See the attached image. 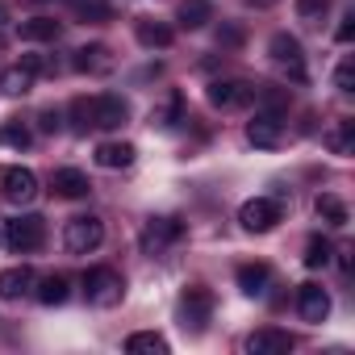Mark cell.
Here are the masks:
<instances>
[{"label": "cell", "instance_id": "obj_17", "mask_svg": "<svg viewBox=\"0 0 355 355\" xmlns=\"http://www.w3.org/2000/svg\"><path fill=\"white\" fill-rule=\"evenodd\" d=\"M134 38H138V46H146V51H167V46L175 42L171 26L150 21V17H138V21H134Z\"/></svg>", "mask_w": 355, "mask_h": 355}, {"label": "cell", "instance_id": "obj_4", "mask_svg": "<svg viewBox=\"0 0 355 355\" xmlns=\"http://www.w3.org/2000/svg\"><path fill=\"white\" fill-rule=\"evenodd\" d=\"M268 55H272V63H276L293 84H305V80H309L305 51H301V42H297L288 30H280V34H272V38H268Z\"/></svg>", "mask_w": 355, "mask_h": 355}, {"label": "cell", "instance_id": "obj_12", "mask_svg": "<svg viewBox=\"0 0 355 355\" xmlns=\"http://www.w3.org/2000/svg\"><path fill=\"white\" fill-rule=\"evenodd\" d=\"M297 313H301V322L322 326L330 318V293L322 284H301L297 288Z\"/></svg>", "mask_w": 355, "mask_h": 355}, {"label": "cell", "instance_id": "obj_6", "mask_svg": "<svg viewBox=\"0 0 355 355\" xmlns=\"http://www.w3.org/2000/svg\"><path fill=\"white\" fill-rule=\"evenodd\" d=\"M101 243H105V222L96 214H80L63 226V247L71 255H92Z\"/></svg>", "mask_w": 355, "mask_h": 355}, {"label": "cell", "instance_id": "obj_21", "mask_svg": "<svg viewBox=\"0 0 355 355\" xmlns=\"http://www.w3.org/2000/svg\"><path fill=\"white\" fill-rule=\"evenodd\" d=\"M34 67L30 63H13L5 76H0V92H5V96H26L30 88H34Z\"/></svg>", "mask_w": 355, "mask_h": 355}, {"label": "cell", "instance_id": "obj_14", "mask_svg": "<svg viewBox=\"0 0 355 355\" xmlns=\"http://www.w3.org/2000/svg\"><path fill=\"white\" fill-rule=\"evenodd\" d=\"M51 189H55V197H63V201H84V197L92 193V180H88L80 167H59V171L51 175Z\"/></svg>", "mask_w": 355, "mask_h": 355}, {"label": "cell", "instance_id": "obj_19", "mask_svg": "<svg viewBox=\"0 0 355 355\" xmlns=\"http://www.w3.org/2000/svg\"><path fill=\"white\" fill-rule=\"evenodd\" d=\"M234 280H239V288H243L247 297H263L268 284H272V268H268V263H243V268L234 272Z\"/></svg>", "mask_w": 355, "mask_h": 355}, {"label": "cell", "instance_id": "obj_7", "mask_svg": "<svg viewBox=\"0 0 355 355\" xmlns=\"http://www.w3.org/2000/svg\"><path fill=\"white\" fill-rule=\"evenodd\" d=\"M180 239H184V222L180 218H150L142 226V234H138V247H142V255H163Z\"/></svg>", "mask_w": 355, "mask_h": 355}, {"label": "cell", "instance_id": "obj_2", "mask_svg": "<svg viewBox=\"0 0 355 355\" xmlns=\"http://www.w3.org/2000/svg\"><path fill=\"white\" fill-rule=\"evenodd\" d=\"M0 243H5L9 251H17V255L42 251V243H46V218H38V214H17V218H9Z\"/></svg>", "mask_w": 355, "mask_h": 355}, {"label": "cell", "instance_id": "obj_15", "mask_svg": "<svg viewBox=\"0 0 355 355\" xmlns=\"http://www.w3.org/2000/svg\"><path fill=\"white\" fill-rule=\"evenodd\" d=\"M71 63H76V71H88V76H109L117 59H113V51H109V46L92 42V46H80Z\"/></svg>", "mask_w": 355, "mask_h": 355}, {"label": "cell", "instance_id": "obj_36", "mask_svg": "<svg viewBox=\"0 0 355 355\" xmlns=\"http://www.w3.org/2000/svg\"><path fill=\"white\" fill-rule=\"evenodd\" d=\"M255 5H276V0H255Z\"/></svg>", "mask_w": 355, "mask_h": 355}, {"label": "cell", "instance_id": "obj_25", "mask_svg": "<svg viewBox=\"0 0 355 355\" xmlns=\"http://www.w3.org/2000/svg\"><path fill=\"white\" fill-rule=\"evenodd\" d=\"M67 293H71V280H67L63 272H51V276L34 288V297H38L42 305H63V301H67Z\"/></svg>", "mask_w": 355, "mask_h": 355}, {"label": "cell", "instance_id": "obj_11", "mask_svg": "<svg viewBox=\"0 0 355 355\" xmlns=\"http://www.w3.org/2000/svg\"><path fill=\"white\" fill-rule=\"evenodd\" d=\"M247 142L259 146V150H276V146L284 142V113L259 109V113L247 121Z\"/></svg>", "mask_w": 355, "mask_h": 355}, {"label": "cell", "instance_id": "obj_27", "mask_svg": "<svg viewBox=\"0 0 355 355\" xmlns=\"http://www.w3.org/2000/svg\"><path fill=\"white\" fill-rule=\"evenodd\" d=\"M180 113H184V96H180V92H171L159 109H150V125H155V130H167V125L180 121Z\"/></svg>", "mask_w": 355, "mask_h": 355}, {"label": "cell", "instance_id": "obj_30", "mask_svg": "<svg viewBox=\"0 0 355 355\" xmlns=\"http://www.w3.org/2000/svg\"><path fill=\"white\" fill-rule=\"evenodd\" d=\"M30 142H34L30 125H21V121H5V125H0V146H13V150H26Z\"/></svg>", "mask_w": 355, "mask_h": 355}, {"label": "cell", "instance_id": "obj_34", "mask_svg": "<svg viewBox=\"0 0 355 355\" xmlns=\"http://www.w3.org/2000/svg\"><path fill=\"white\" fill-rule=\"evenodd\" d=\"M334 38H338V42H351V38H355V13H347V17H343V26L334 30Z\"/></svg>", "mask_w": 355, "mask_h": 355}, {"label": "cell", "instance_id": "obj_9", "mask_svg": "<svg viewBox=\"0 0 355 355\" xmlns=\"http://www.w3.org/2000/svg\"><path fill=\"white\" fill-rule=\"evenodd\" d=\"M205 96H209L214 109L234 113V109H247L255 101V84H247V80H209Z\"/></svg>", "mask_w": 355, "mask_h": 355}, {"label": "cell", "instance_id": "obj_3", "mask_svg": "<svg viewBox=\"0 0 355 355\" xmlns=\"http://www.w3.org/2000/svg\"><path fill=\"white\" fill-rule=\"evenodd\" d=\"M84 297H88V305H96V309L121 305V297H125L121 272H117V268H88V272H84Z\"/></svg>", "mask_w": 355, "mask_h": 355}, {"label": "cell", "instance_id": "obj_18", "mask_svg": "<svg viewBox=\"0 0 355 355\" xmlns=\"http://www.w3.org/2000/svg\"><path fill=\"white\" fill-rule=\"evenodd\" d=\"M134 155H138L134 142H101L92 159H96V167H105V171H121V167L134 163Z\"/></svg>", "mask_w": 355, "mask_h": 355}, {"label": "cell", "instance_id": "obj_33", "mask_svg": "<svg viewBox=\"0 0 355 355\" xmlns=\"http://www.w3.org/2000/svg\"><path fill=\"white\" fill-rule=\"evenodd\" d=\"M71 9H76V17H92V21H105L109 17L105 0H71Z\"/></svg>", "mask_w": 355, "mask_h": 355}, {"label": "cell", "instance_id": "obj_13", "mask_svg": "<svg viewBox=\"0 0 355 355\" xmlns=\"http://www.w3.org/2000/svg\"><path fill=\"white\" fill-rule=\"evenodd\" d=\"M247 351L251 355H288L293 351V334L280 326H263L255 334H247Z\"/></svg>", "mask_w": 355, "mask_h": 355}, {"label": "cell", "instance_id": "obj_20", "mask_svg": "<svg viewBox=\"0 0 355 355\" xmlns=\"http://www.w3.org/2000/svg\"><path fill=\"white\" fill-rule=\"evenodd\" d=\"M313 209H318V218H322L330 230H343V226L351 222V209H347V201H338L334 193H322V197L313 201Z\"/></svg>", "mask_w": 355, "mask_h": 355}, {"label": "cell", "instance_id": "obj_32", "mask_svg": "<svg viewBox=\"0 0 355 355\" xmlns=\"http://www.w3.org/2000/svg\"><path fill=\"white\" fill-rule=\"evenodd\" d=\"M334 88H338L343 96L355 92V59H343V63L334 67Z\"/></svg>", "mask_w": 355, "mask_h": 355}, {"label": "cell", "instance_id": "obj_5", "mask_svg": "<svg viewBox=\"0 0 355 355\" xmlns=\"http://www.w3.org/2000/svg\"><path fill=\"white\" fill-rule=\"evenodd\" d=\"M214 288H205V284H189L184 293H180V326L184 330H193V334H201L205 326H209V318H214Z\"/></svg>", "mask_w": 355, "mask_h": 355}, {"label": "cell", "instance_id": "obj_8", "mask_svg": "<svg viewBox=\"0 0 355 355\" xmlns=\"http://www.w3.org/2000/svg\"><path fill=\"white\" fill-rule=\"evenodd\" d=\"M0 197H5L9 205H30L38 197V175L21 163L13 167H0Z\"/></svg>", "mask_w": 355, "mask_h": 355}, {"label": "cell", "instance_id": "obj_31", "mask_svg": "<svg viewBox=\"0 0 355 355\" xmlns=\"http://www.w3.org/2000/svg\"><path fill=\"white\" fill-rule=\"evenodd\" d=\"M255 101H259L263 109H272V113H284V109H288V92H284V88H276V84L255 88Z\"/></svg>", "mask_w": 355, "mask_h": 355}, {"label": "cell", "instance_id": "obj_22", "mask_svg": "<svg viewBox=\"0 0 355 355\" xmlns=\"http://www.w3.org/2000/svg\"><path fill=\"white\" fill-rule=\"evenodd\" d=\"M175 21H180L184 30H201L214 21V5L209 0H180V9H175Z\"/></svg>", "mask_w": 355, "mask_h": 355}, {"label": "cell", "instance_id": "obj_29", "mask_svg": "<svg viewBox=\"0 0 355 355\" xmlns=\"http://www.w3.org/2000/svg\"><path fill=\"white\" fill-rule=\"evenodd\" d=\"M330 13V0H297V21H305L309 30H318Z\"/></svg>", "mask_w": 355, "mask_h": 355}, {"label": "cell", "instance_id": "obj_26", "mask_svg": "<svg viewBox=\"0 0 355 355\" xmlns=\"http://www.w3.org/2000/svg\"><path fill=\"white\" fill-rule=\"evenodd\" d=\"M17 34H21L26 42H55V38H59V21H55V17H30V21L17 26Z\"/></svg>", "mask_w": 355, "mask_h": 355}, {"label": "cell", "instance_id": "obj_10", "mask_svg": "<svg viewBox=\"0 0 355 355\" xmlns=\"http://www.w3.org/2000/svg\"><path fill=\"white\" fill-rule=\"evenodd\" d=\"M239 222H243L247 234H268V230H276V222H280V201H276V197H251V201H243Z\"/></svg>", "mask_w": 355, "mask_h": 355}, {"label": "cell", "instance_id": "obj_28", "mask_svg": "<svg viewBox=\"0 0 355 355\" xmlns=\"http://www.w3.org/2000/svg\"><path fill=\"white\" fill-rule=\"evenodd\" d=\"M330 259H334V247H330V239H322V234H313V239L305 243V255H301V263L318 272V268H326Z\"/></svg>", "mask_w": 355, "mask_h": 355}, {"label": "cell", "instance_id": "obj_24", "mask_svg": "<svg viewBox=\"0 0 355 355\" xmlns=\"http://www.w3.org/2000/svg\"><path fill=\"white\" fill-rule=\"evenodd\" d=\"M125 351L130 355H167V338L159 330H134L125 338Z\"/></svg>", "mask_w": 355, "mask_h": 355}, {"label": "cell", "instance_id": "obj_1", "mask_svg": "<svg viewBox=\"0 0 355 355\" xmlns=\"http://www.w3.org/2000/svg\"><path fill=\"white\" fill-rule=\"evenodd\" d=\"M71 130L88 134V130H121L130 121V101L117 92H96V96H76L67 105Z\"/></svg>", "mask_w": 355, "mask_h": 355}, {"label": "cell", "instance_id": "obj_35", "mask_svg": "<svg viewBox=\"0 0 355 355\" xmlns=\"http://www.w3.org/2000/svg\"><path fill=\"white\" fill-rule=\"evenodd\" d=\"M59 121H63V117H59L55 109H46V113H42V130H46V134H55V130H59Z\"/></svg>", "mask_w": 355, "mask_h": 355}, {"label": "cell", "instance_id": "obj_23", "mask_svg": "<svg viewBox=\"0 0 355 355\" xmlns=\"http://www.w3.org/2000/svg\"><path fill=\"white\" fill-rule=\"evenodd\" d=\"M322 142H326L334 155H351V150H355V121H351V117H338V121L322 134Z\"/></svg>", "mask_w": 355, "mask_h": 355}, {"label": "cell", "instance_id": "obj_16", "mask_svg": "<svg viewBox=\"0 0 355 355\" xmlns=\"http://www.w3.org/2000/svg\"><path fill=\"white\" fill-rule=\"evenodd\" d=\"M34 268L30 263H17V268H5L0 272V297L5 301H17V297H26V293H34Z\"/></svg>", "mask_w": 355, "mask_h": 355}]
</instances>
